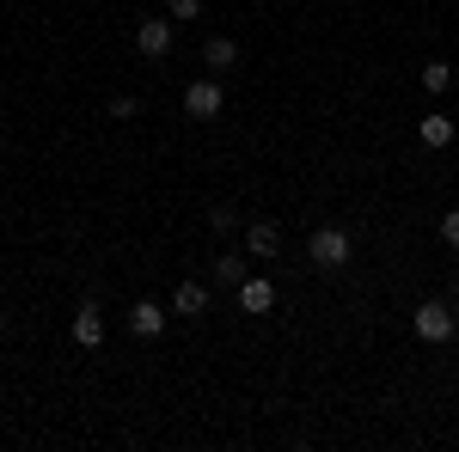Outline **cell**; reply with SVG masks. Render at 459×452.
I'll return each instance as SVG.
<instances>
[{"label":"cell","instance_id":"5b68a950","mask_svg":"<svg viewBox=\"0 0 459 452\" xmlns=\"http://www.w3.org/2000/svg\"><path fill=\"white\" fill-rule=\"evenodd\" d=\"M166 306H160V300H135V306H129V330H135V337H142V343H153V337H166Z\"/></svg>","mask_w":459,"mask_h":452},{"label":"cell","instance_id":"9a60e30c","mask_svg":"<svg viewBox=\"0 0 459 452\" xmlns=\"http://www.w3.org/2000/svg\"><path fill=\"white\" fill-rule=\"evenodd\" d=\"M166 13H172V19H196V13H203V0H166Z\"/></svg>","mask_w":459,"mask_h":452},{"label":"cell","instance_id":"5bb4252c","mask_svg":"<svg viewBox=\"0 0 459 452\" xmlns=\"http://www.w3.org/2000/svg\"><path fill=\"white\" fill-rule=\"evenodd\" d=\"M135 110H142L135 92H117V98H110V116H135Z\"/></svg>","mask_w":459,"mask_h":452},{"label":"cell","instance_id":"3957f363","mask_svg":"<svg viewBox=\"0 0 459 452\" xmlns=\"http://www.w3.org/2000/svg\"><path fill=\"white\" fill-rule=\"evenodd\" d=\"M411 330H417L423 343H454L459 318H454V306H441V300H423V306L411 312Z\"/></svg>","mask_w":459,"mask_h":452},{"label":"cell","instance_id":"52a82bcc","mask_svg":"<svg viewBox=\"0 0 459 452\" xmlns=\"http://www.w3.org/2000/svg\"><path fill=\"white\" fill-rule=\"evenodd\" d=\"M246 251L257 257V263H270V257L282 251V226H276V220H251L246 226Z\"/></svg>","mask_w":459,"mask_h":452},{"label":"cell","instance_id":"4fadbf2b","mask_svg":"<svg viewBox=\"0 0 459 452\" xmlns=\"http://www.w3.org/2000/svg\"><path fill=\"white\" fill-rule=\"evenodd\" d=\"M214 281L239 287V281H246V257H233V251H227V257H214Z\"/></svg>","mask_w":459,"mask_h":452},{"label":"cell","instance_id":"ba28073f","mask_svg":"<svg viewBox=\"0 0 459 452\" xmlns=\"http://www.w3.org/2000/svg\"><path fill=\"white\" fill-rule=\"evenodd\" d=\"M74 343H80V348H99V343H105V312H99L92 300L74 312Z\"/></svg>","mask_w":459,"mask_h":452},{"label":"cell","instance_id":"277c9868","mask_svg":"<svg viewBox=\"0 0 459 452\" xmlns=\"http://www.w3.org/2000/svg\"><path fill=\"white\" fill-rule=\"evenodd\" d=\"M172 43H178L172 19H142V25H135V49H142L147 62H160V55H172Z\"/></svg>","mask_w":459,"mask_h":452},{"label":"cell","instance_id":"2e32d148","mask_svg":"<svg viewBox=\"0 0 459 452\" xmlns=\"http://www.w3.org/2000/svg\"><path fill=\"white\" fill-rule=\"evenodd\" d=\"M441 239H447V244L459 251V209H447V214H441Z\"/></svg>","mask_w":459,"mask_h":452},{"label":"cell","instance_id":"8992f818","mask_svg":"<svg viewBox=\"0 0 459 452\" xmlns=\"http://www.w3.org/2000/svg\"><path fill=\"white\" fill-rule=\"evenodd\" d=\"M239 312H276V281L270 276H246L239 281Z\"/></svg>","mask_w":459,"mask_h":452},{"label":"cell","instance_id":"7a4b0ae2","mask_svg":"<svg viewBox=\"0 0 459 452\" xmlns=\"http://www.w3.org/2000/svg\"><path fill=\"white\" fill-rule=\"evenodd\" d=\"M221 110H227L221 73H209V80H190V86H184V116H190V123H214Z\"/></svg>","mask_w":459,"mask_h":452},{"label":"cell","instance_id":"30bf717a","mask_svg":"<svg viewBox=\"0 0 459 452\" xmlns=\"http://www.w3.org/2000/svg\"><path fill=\"white\" fill-rule=\"evenodd\" d=\"M203 62H209L214 73L239 68V43H233V37H209V43H203Z\"/></svg>","mask_w":459,"mask_h":452},{"label":"cell","instance_id":"6da1fadb","mask_svg":"<svg viewBox=\"0 0 459 452\" xmlns=\"http://www.w3.org/2000/svg\"><path fill=\"white\" fill-rule=\"evenodd\" d=\"M350 257H355L350 226H313V233H307V263H313V269H343Z\"/></svg>","mask_w":459,"mask_h":452},{"label":"cell","instance_id":"7c38bea8","mask_svg":"<svg viewBox=\"0 0 459 452\" xmlns=\"http://www.w3.org/2000/svg\"><path fill=\"white\" fill-rule=\"evenodd\" d=\"M454 86V62H423V92H447Z\"/></svg>","mask_w":459,"mask_h":452},{"label":"cell","instance_id":"9c48e42d","mask_svg":"<svg viewBox=\"0 0 459 452\" xmlns=\"http://www.w3.org/2000/svg\"><path fill=\"white\" fill-rule=\"evenodd\" d=\"M203 312H209V287H203V281H178L172 318H203Z\"/></svg>","mask_w":459,"mask_h":452},{"label":"cell","instance_id":"e0dca14e","mask_svg":"<svg viewBox=\"0 0 459 452\" xmlns=\"http://www.w3.org/2000/svg\"><path fill=\"white\" fill-rule=\"evenodd\" d=\"M209 226H214V233H233V226H239V214H233V209H214Z\"/></svg>","mask_w":459,"mask_h":452},{"label":"cell","instance_id":"8fae6325","mask_svg":"<svg viewBox=\"0 0 459 452\" xmlns=\"http://www.w3.org/2000/svg\"><path fill=\"white\" fill-rule=\"evenodd\" d=\"M454 135H459L454 116H423V123H417V141H423V147H447Z\"/></svg>","mask_w":459,"mask_h":452}]
</instances>
